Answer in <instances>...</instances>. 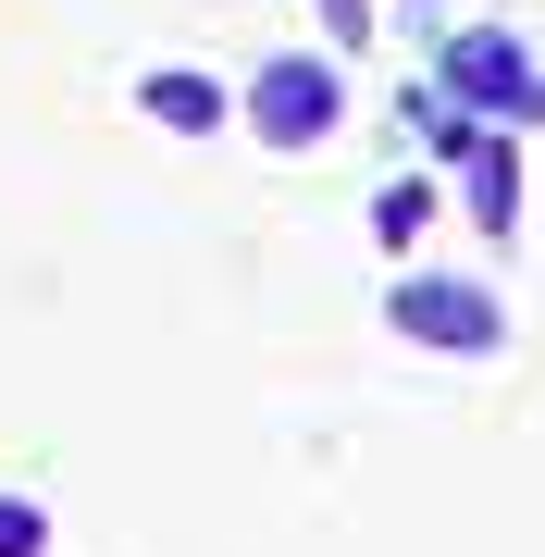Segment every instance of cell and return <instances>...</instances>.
Returning <instances> with one entry per match:
<instances>
[{"label":"cell","mask_w":545,"mask_h":557,"mask_svg":"<svg viewBox=\"0 0 545 557\" xmlns=\"http://www.w3.org/2000/svg\"><path fill=\"white\" fill-rule=\"evenodd\" d=\"M384 322H397L409 347H446V359H496L508 347V310L484 285H459V273H409L397 298H384Z\"/></svg>","instance_id":"cell-1"},{"label":"cell","mask_w":545,"mask_h":557,"mask_svg":"<svg viewBox=\"0 0 545 557\" xmlns=\"http://www.w3.org/2000/svg\"><path fill=\"white\" fill-rule=\"evenodd\" d=\"M335 112H347V87H335V62H261L248 75V137L261 149H310V137H335Z\"/></svg>","instance_id":"cell-2"},{"label":"cell","mask_w":545,"mask_h":557,"mask_svg":"<svg viewBox=\"0 0 545 557\" xmlns=\"http://www.w3.org/2000/svg\"><path fill=\"white\" fill-rule=\"evenodd\" d=\"M446 62V100H459V112H533V62H521V38H496V25H471V38H446L434 50Z\"/></svg>","instance_id":"cell-3"},{"label":"cell","mask_w":545,"mask_h":557,"mask_svg":"<svg viewBox=\"0 0 545 557\" xmlns=\"http://www.w3.org/2000/svg\"><path fill=\"white\" fill-rule=\"evenodd\" d=\"M446 161H459V199L484 236H508V211H521V149L496 137V124H446Z\"/></svg>","instance_id":"cell-4"},{"label":"cell","mask_w":545,"mask_h":557,"mask_svg":"<svg viewBox=\"0 0 545 557\" xmlns=\"http://www.w3.org/2000/svg\"><path fill=\"white\" fill-rule=\"evenodd\" d=\"M137 100H149V124H186V137H199V124H223V87H211V75H149Z\"/></svg>","instance_id":"cell-5"},{"label":"cell","mask_w":545,"mask_h":557,"mask_svg":"<svg viewBox=\"0 0 545 557\" xmlns=\"http://www.w3.org/2000/svg\"><path fill=\"white\" fill-rule=\"evenodd\" d=\"M422 211H434L422 186H384V211H372V223H384V248H409V236H422Z\"/></svg>","instance_id":"cell-6"},{"label":"cell","mask_w":545,"mask_h":557,"mask_svg":"<svg viewBox=\"0 0 545 557\" xmlns=\"http://www.w3.org/2000/svg\"><path fill=\"white\" fill-rule=\"evenodd\" d=\"M38 533H50L38 508H25V496H0V557H38Z\"/></svg>","instance_id":"cell-7"},{"label":"cell","mask_w":545,"mask_h":557,"mask_svg":"<svg viewBox=\"0 0 545 557\" xmlns=\"http://www.w3.org/2000/svg\"><path fill=\"white\" fill-rule=\"evenodd\" d=\"M323 25H335V50H360L372 38V0H323Z\"/></svg>","instance_id":"cell-8"},{"label":"cell","mask_w":545,"mask_h":557,"mask_svg":"<svg viewBox=\"0 0 545 557\" xmlns=\"http://www.w3.org/2000/svg\"><path fill=\"white\" fill-rule=\"evenodd\" d=\"M533 124H545V87H533Z\"/></svg>","instance_id":"cell-9"}]
</instances>
